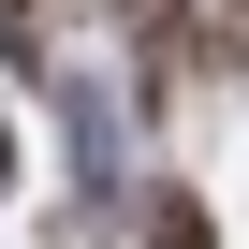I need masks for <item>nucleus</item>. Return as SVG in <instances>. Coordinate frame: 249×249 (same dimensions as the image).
<instances>
[{
    "mask_svg": "<svg viewBox=\"0 0 249 249\" xmlns=\"http://www.w3.org/2000/svg\"><path fill=\"white\" fill-rule=\"evenodd\" d=\"M117 15H132V44H147V73H161V88H191V59H205L191 0H117Z\"/></svg>",
    "mask_w": 249,
    "mask_h": 249,
    "instance_id": "1",
    "label": "nucleus"
},
{
    "mask_svg": "<svg viewBox=\"0 0 249 249\" xmlns=\"http://www.w3.org/2000/svg\"><path fill=\"white\" fill-rule=\"evenodd\" d=\"M147 249H220V220H205V191H161V205H147Z\"/></svg>",
    "mask_w": 249,
    "mask_h": 249,
    "instance_id": "2",
    "label": "nucleus"
},
{
    "mask_svg": "<svg viewBox=\"0 0 249 249\" xmlns=\"http://www.w3.org/2000/svg\"><path fill=\"white\" fill-rule=\"evenodd\" d=\"M0 59H15V73H44V44H30V0H0Z\"/></svg>",
    "mask_w": 249,
    "mask_h": 249,
    "instance_id": "3",
    "label": "nucleus"
},
{
    "mask_svg": "<svg viewBox=\"0 0 249 249\" xmlns=\"http://www.w3.org/2000/svg\"><path fill=\"white\" fill-rule=\"evenodd\" d=\"M0 191H15V117H0Z\"/></svg>",
    "mask_w": 249,
    "mask_h": 249,
    "instance_id": "4",
    "label": "nucleus"
}]
</instances>
